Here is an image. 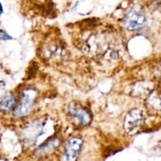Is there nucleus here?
Returning a JSON list of instances; mask_svg holds the SVG:
<instances>
[{"label": "nucleus", "mask_w": 161, "mask_h": 161, "mask_svg": "<svg viewBox=\"0 0 161 161\" xmlns=\"http://www.w3.org/2000/svg\"><path fill=\"white\" fill-rule=\"evenodd\" d=\"M47 119L37 118L30 120L24 126L21 130V138L25 145L32 146L37 140L46 132Z\"/></svg>", "instance_id": "obj_1"}, {"label": "nucleus", "mask_w": 161, "mask_h": 161, "mask_svg": "<svg viewBox=\"0 0 161 161\" xmlns=\"http://www.w3.org/2000/svg\"><path fill=\"white\" fill-rule=\"evenodd\" d=\"M147 19L142 8L138 5H132L126 12L123 19L124 28L130 31H138L144 28Z\"/></svg>", "instance_id": "obj_2"}, {"label": "nucleus", "mask_w": 161, "mask_h": 161, "mask_svg": "<svg viewBox=\"0 0 161 161\" xmlns=\"http://www.w3.org/2000/svg\"><path fill=\"white\" fill-rule=\"evenodd\" d=\"M37 98V91L32 87H28L21 92L20 100L14 110L16 118H21L29 114Z\"/></svg>", "instance_id": "obj_3"}, {"label": "nucleus", "mask_w": 161, "mask_h": 161, "mask_svg": "<svg viewBox=\"0 0 161 161\" xmlns=\"http://www.w3.org/2000/svg\"><path fill=\"white\" fill-rule=\"evenodd\" d=\"M68 114L78 121L82 127L90 124L92 120V116L89 110L75 102H72L68 105Z\"/></svg>", "instance_id": "obj_4"}, {"label": "nucleus", "mask_w": 161, "mask_h": 161, "mask_svg": "<svg viewBox=\"0 0 161 161\" xmlns=\"http://www.w3.org/2000/svg\"><path fill=\"white\" fill-rule=\"evenodd\" d=\"M144 121V115L138 108H134L126 114L124 119V128L128 134H133L139 128Z\"/></svg>", "instance_id": "obj_5"}, {"label": "nucleus", "mask_w": 161, "mask_h": 161, "mask_svg": "<svg viewBox=\"0 0 161 161\" xmlns=\"http://www.w3.org/2000/svg\"><path fill=\"white\" fill-rule=\"evenodd\" d=\"M83 141L78 137L69 138L64 146L62 161H76L81 151Z\"/></svg>", "instance_id": "obj_6"}, {"label": "nucleus", "mask_w": 161, "mask_h": 161, "mask_svg": "<svg viewBox=\"0 0 161 161\" xmlns=\"http://www.w3.org/2000/svg\"><path fill=\"white\" fill-rule=\"evenodd\" d=\"M17 98L14 93L9 92L0 98V112L7 113L15 108Z\"/></svg>", "instance_id": "obj_7"}, {"label": "nucleus", "mask_w": 161, "mask_h": 161, "mask_svg": "<svg viewBox=\"0 0 161 161\" xmlns=\"http://www.w3.org/2000/svg\"><path fill=\"white\" fill-rule=\"evenodd\" d=\"M58 145H59V138L58 137H53V138H50L48 141L46 142L44 144H42L37 149L36 153H37V154L47 153L51 152L53 149H56Z\"/></svg>", "instance_id": "obj_8"}, {"label": "nucleus", "mask_w": 161, "mask_h": 161, "mask_svg": "<svg viewBox=\"0 0 161 161\" xmlns=\"http://www.w3.org/2000/svg\"><path fill=\"white\" fill-rule=\"evenodd\" d=\"M148 105L156 110H161V94L157 92H152L146 100Z\"/></svg>", "instance_id": "obj_9"}, {"label": "nucleus", "mask_w": 161, "mask_h": 161, "mask_svg": "<svg viewBox=\"0 0 161 161\" xmlns=\"http://www.w3.org/2000/svg\"><path fill=\"white\" fill-rule=\"evenodd\" d=\"M11 39V36H9L6 31L4 30H0V40H9Z\"/></svg>", "instance_id": "obj_10"}, {"label": "nucleus", "mask_w": 161, "mask_h": 161, "mask_svg": "<svg viewBox=\"0 0 161 161\" xmlns=\"http://www.w3.org/2000/svg\"><path fill=\"white\" fill-rule=\"evenodd\" d=\"M3 6H2V4L0 3V15H1L2 14H3Z\"/></svg>", "instance_id": "obj_11"}, {"label": "nucleus", "mask_w": 161, "mask_h": 161, "mask_svg": "<svg viewBox=\"0 0 161 161\" xmlns=\"http://www.w3.org/2000/svg\"><path fill=\"white\" fill-rule=\"evenodd\" d=\"M0 161H7V160H4V159H1V160H0Z\"/></svg>", "instance_id": "obj_12"}]
</instances>
